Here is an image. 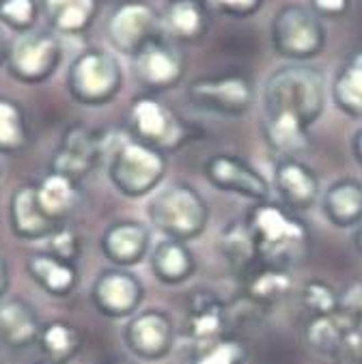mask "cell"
Listing matches in <instances>:
<instances>
[{
  "label": "cell",
  "mask_w": 362,
  "mask_h": 364,
  "mask_svg": "<svg viewBox=\"0 0 362 364\" xmlns=\"http://www.w3.org/2000/svg\"><path fill=\"white\" fill-rule=\"evenodd\" d=\"M246 225L255 237L261 265L292 269L309 255L311 231L307 223L280 203H255Z\"/></svg>",
  "instance_id": "6da1fadb"
},
{
  "label": "cell",
  "mask_w": 362,
  "mask_h": 364,
  "mask_svg": "<svg viewBox=\"0 0 362 364\" xmlns=\"http://www.w3.org/2000/svg\"><path fill=\"white\" fill-rule=\"evenodd\" d=\"M147 218L164 240L188 244L205 233L209 207L196 188L188 183H171L149 200Z\"/></svg>",
  "instance_id": "7a4b0ae2"
},
{
  "label": "cell",
  "mask_w": 362,
  "mask_h": 364,
  "mask_svg": "<svg viewBox=\"0 0 362 364\" xmlns=\"http://www.w3.org/2000/svg\"><path fill=\"white\" fill-rule=\"evenodd\" d=\"M169 171L164 151L140 140H127L108 164L110 183L127 198H142L154 192Z\"/></svg>",
  "instance_id": "3957f363"
},
{
  "label": "cell",
  "mask_w": 362,
  "mask_h": 364,
  "mask_svg": "<svg viewBox=\"0 0 362 364\" xmlns=\"http://www.w3.org/2000/svg\"><path fill=\"white\" fill-rule=\"evenodd\" d=\"M324 110V82L309 69H282L267 82L265 114H289L307 127Z\"/></svg>",
  "instance_id": "277c9868"
},
{
  "label": "cell",
  "mask_w": 362,
  "mask_h": 364,
  "mask_svg": "<svg viewBox=\"0 0 362 364\" xmlns=\"http://www.w3.org/2000/svg\"><path fill=\"white\" fill-rule=\"evenodd\" d=\"M117 63L102 52L82 54L69 71V91L82 104H104L119 91Z\"/></svg>",
  "instance_id": "5b68a950"
},
{
  "label": "cell",
  "mask_w": 362,
  "mask_h": 364,
  "mask_svg": "<svg viewBox=\"0 0 362 364\" xmlns=\"http://www.w3.org/2000/svg\"><path fill=\"white\" fill-rule=\"evenodd\" d=\"M144 298V287L136 274L121 267L104 269L93 287H91V302L93 306L110 319L132 317Z\"/></svg>",
  "instance_id": "8992f818"
},
{
  "label": "cell",
  "mask_w": 362,
  "mask_h": 364,
  "mask_svg": "<svg viewBox=\"0 0 362 364\" xmlns=\"http://www.w3.org/2000/svg\"><path fill=\"white\" fill-rule=\"evenodd\" d=\"M102 158V140L87 125H71L65 129L58 147L50 160V168L71 181L80 183L91 175Z\"/></svg>",
  "instance_id": "52a82bcc"
},
{
  "label": "cell",
  "mask_w": 362,
  "mask_h": 364,
  "mask_svg": "<svg viewBox=\"0 0 362 364\" xmlns=\"http://www.w3.org/2000/svg\"><path fill=\"white\" fill-rule=\"evenodd\" d=\"M205 177L215 188L229 194L244 196L252 203H265L270 200V181L246 160L231 156V154H218L211 156L205 162Z\"/></svg>",
  "instance_id": "ba28073f"
},
{
  "label": "cell",
  "mask_w": 362,
  "mask_h": 364,
  "mask_svg": "<svg viewBox=\"0 0 362 364\" xmlns=\"http://www.w3.org/2000/svg\"><path fill=\"white\" fill-rule=\"evenodd\" d=\"M123 341L132 355L147 362H158L166 358L175 345L173 319L164 311H144L125 323Z\"/></svg>",
  "instance_id": "9c48e42d"
},
{
  "label": "cell",
  "mask_w": 362,
  "mask_h": 364,
  "mask_svg": "<svg viewBox=\"0 0 362 364\" xmlns=\"http://www.w3.org/2000/svg\"><path fill=\"white\" fill-rule=\"evenodd\" d=\"M227 306L211 291H196L188 300L186 315V338L196 349V353L220 343L227 334Z\"/></svg>",
  "instance_id": "30bf717a"
},
{
  "label": "cell",
  "mask_w": 362,
  "mask_h": 364,
  "mask_svg": "<svg viewBox=\"0 0 362 364\" xmlns=\"http://www.w3.org/2000/svg\"><path fill=\"white\" fill-rule=\"evenodd\" d=\"M274 192L289 211H309L321 200L317 175L296 158H280L272 175Z\"/></svg>",
  "instance_id": "8fae6325"
},
{
  "label": "cell",
  "mask_w": 362,
  "mask_h": 364,
  "mask_svg": "<svg viewBox=\"0 0 362 364\" xmlns=\"http://www.w3.org/2000/svg\"><path fill=\"white\" fill-rule=\"evenodd\" d=\"M58 43L43 33L22 35L9 52V69L22 82H43L58 65Z\"/></svg>",
  "instance_id": "7c38bea8"
},
{
  "label": "cell",
  "mask_w": 362,
  "mask_h": 364,
  "mask_svg": "<svg viewBox=\"0 0 362 364\" xmlns=\"http://www.w3.org/2000/svg\"><path fill=\"white\" fill-rule=\"evenodd\" d=\"M102 252L115 267H134L151 255V231L138 220H117L102 235Z\"/></svg>",
  "instance_id": "4fadbf2b"
},
{
  "label": "cell",
  "mask_w": 362,
  "mask_h": 364,
  "mask_svg": "<svg viewBox=\"0 0 362 364\" xmlns=\"http://www.w3.org/2000/svg\"><path fill=\"white\" fill-rule=\"evenodd\" d=\"M9 225L20 240H48L63 229L60 223L52 220L41 209L37 183H24L14 190L9 200Z\"/></svg>",
  "instance_id": "5bb4252c"
},
{
  "label": "cell",
  "mask_w": 362,
  "mask_h": 364,
  "mask_svg": "<svg viewBox=\"0 0 362 364\" xmlns=\"http://www.w3.org/2000/svg\"><path fill=\"white\" fill-rule=\"evenodd\" d=\"M132 127L136 132V140L151 144L160 151L177 147L183 136L171 112L154 100H138L134 104Z\"/></svg>",
  "instance_id": "9a60e30c"
},
{
  "label": "cell",
  "mask_w": 362,
  "mask_h": 364,
  "mask_svg": "<svg viewBox=\"0 0 362 364\" xmlns=\"http://www.w3.org/2000/svg\"><path fill=\"white\" fill-rule=\"evenodd\" d=\"M326 220L339 229H353L362 223V181L343 177L332 181L321 194Z\"/></svg>",
  "instance_id": "2e32d148"
},
{
  "label": "cell",
  "mask_w": 362,
  "mask_h": 364,
  "mask_svg": "<svg viewBox=\"0 0 362 364\" xmlns=\"http://www.w3.org/2000/svg\"><path fill=\"white\" fill-rule=\"evenodd\" d=\"M190 97L198 108L223 114H242L250 106V87L240 78L205 80L192 87Z\"/></svg>",
  "instance_id": "e0dca14e"
},
{
  "label": "cell",
  "mask_w": 362,
  "mask_h": 364,
  "mask_svg": "<svg viewBox=\"0 0 362 364\" xmlns=\"http://www.w3.org/2000/svg\"><path fill=\"white\" fill-rule=\"evenodd\" d=\"M41 328L37 313L24 300L14 298L0 302V343L3 345L24 349L39 341Z\"/></svg>",
  "instance_id": "ac0fdd59"
},
{
  "label": "cell",
  "mask_w": 362,
  "mask_h": 364,
  "mask_svg": "<svg viewBox=\"0 0 362 364\" xmlns=\"http://www.w3.org/2000/svg\"><path fill=\"white\" fill-rule=\"evenodd\" d=\"M149 263L154 276L166 287H177L188 282L196 269L192 250L188 248L186 242H177V240H162L160 244H156V248L149 255Z\"/></svg>",
  "instance_id": "d6986e66"
},
{
  "label": "cell",
  "mask_w": 362,
  "mask_h": 364,
  "mask_svg": "<svg viewBox=\"0 0 362 364\" xmlns=\"http://www.w3.org/2000/svg\"><path fill=\"white\" fill-rule=\"evenodd\" d=\"M31 278L54 298H65L78 284L76 263H67L50 252H35L26 261Z\"/></svg>",
  "instance_id": "ffe728a7"
},
{
  "label": "cell",
  "mask_w": 362,
  "mask_h": 364,
  "mask_svg": "<svg viewBox=\"0 0 362 364\" xmlns=\"http://www.w3.org/2000/svg\"><path fill=\"white\" fill-rule=\"evenodd\" d=\"M294 278L289 269L261 265L244 276V294L255 306H276L292 294Z\"/></svg>",
  "instance_id": "44dd1931"
},
{
  "label": "cell",
  "mask_w": 362,
  "mask_h": 364,
  "mask_svg": "<svg viewBox=\"0 0 362 364\" xmlns=\"http://www.w3.org/2000/svg\"><path fill=\"white\" fill-rule=\"evenodd\" d=\"M37 198L41 209L56 223H65V218L76 209L80 192L78 183L63 175L50 173L46 179L37 183Z\"/></svg>",
  "instance_id": "7402d4cb"
},
{
  "label": "cell",
  "mask_w": 362,
  "mask_h": 364,
  "mask_svg": "<svg viewBox=\"0 0 362 364\" xmlns=\"http://www.w3.org/2000/svg\"><path fill=\"white\" fill-rule=\"evenodd\" d=\"M82 341V332L76 326L67 321H52L41 328L37 343L48 364H67L78 355Z\"/></svg>",
  "instance_id": "603a6c76"
},
{
  "label": "cell",
  "mask_w": 362,
  "mask_h": 364,
  "mask_svg": "<svg viewBox=\"0 0 362 364\" xmlns=\"http://www.w3.org/2000/svg\"><path fill=\"white\" fill-rule=\"evenodd\" d=\"M353 323H360V321H356L353 317H349L343 311L336 315H330V317H313L304 328V341L319 355L334 358L343 343L347 328Z\"/></svg>",
  "instance_id": "cb8c5ba5"
},
{
  "label": "cell",
  "mask_w": 362,
  "mask_h": 364,
  "mask_svg": "<svg viewBox=\"0 0 362 364\" xmlns=\"http://www.w3.org/2000/svg\"><path fill=\"white\" fill-rule=\"evenodd\" d=\"M220 250L233 272L248 274L259 263L257 244L246 223H231L220 237Z\"/></svg>",
  "instance_id": "d4e9b609"
},
{
  "label": "cell",
  "mask_w": 362,
  "mask_h": 364,
  "mask_svg": "<svg viewBox=\"0 0 362 364\" xmlns=\"http://www.w3.org/2000/svg\"><path fill=\"white\" fill-rule=\"evenodd\" d=\"M28 129L24 110L9 97H0V154L11 156L26 147Z\"/></svg>",
  "instance_id": "484cf974"
},
{
  "label": "cell",
  "mask_w": 362,
  "mask_h": 364,
  "mask_svg": "<svg viewBox=\"0 0 362 364\" xmlns=\"http://www.w3.org/2000/svg\"><path fill=\"white\" fill-rule=\"evenodd\" d=\"M341 296L336 294V289L330 287L328 282L324 280H309L302 291H300V302H302V309L313 317H330V315H336L341 313Z\"/></svg>",
  "instance_id": "4316f807"
},
{
  "label": "cell",
  "mask_w": 362,
  "mask_h": 364,
  "mask_svg": "<svg viewBox=\"0 0 362 364\" xmlns=\"http://www.w3.org/2000/svg\"><path fill=\"white\" fill-rule=\"evenodd\" d=\"M149 22H151V14L147 9L140 7V5H132V7L121 9L112 18L110 35L121 48H129L144 33V28L149 26Z\"/></svg>",
  "instance_id": "83f0119b"
},
{
  "label": "cell",
  "mask_w": 362,
  "mask_h": 364,
  "mask_svg": "<svg viewBox=\"0 0 362 364\" xmlns=\"http://www.w3.org/2000/svg\"><path fill=\"white\" fill-rule=\"evenodd\" d=\"M50 20L60 31H78L87 24L93 0H46Z\"/></svg>",
  "instance_id": "f1b7e54d"
},
{
  "label": "cell",
  "mask_w": 362,
  "mask_h": 364,
  "mask_svg": "<svg viewBox=\"0 0 362 364\" xmlns=\"http://www.w3.org/2000/svg\"><path fill=\"white\" fill-rule=\"evenodd\" d=\"M140 76L151 85H169L177 78V60L162 50H147L138 60Z\"/></svg>",
  "instance_id": "f546056e"
},
{
  "label": "cell",
  "mask_w": 362,
  "mask_h": 364,
  "mask_svg": "<svg viewBox=\"0 0 362 364\" xmlns=\"http://www.w3.org/2000/svg\"><path fill=\"white\" fill-rule=\"evenodd\" d=\"M282 39H284V46L292 52L307 54L317 46V31L313 28L307 16H296L284 22Z\"/></svg>",
  "instance_id": "4dcf8cb0"
},
{
  "label": "cell",
  "mask_w": 362,
  "mask_h": 364,
  "mask_svg": "<svg viewBox=\"0 0 362 364\" xmlns=\"http://www.w3.org/2000/svg\"><path fill=\"white\" fill-rule=\"evenodd\" d=\"M336 104L351 117H362V65L349 69L336 82Z\"/></svg>",
  "instance_id": "1f68e13d"
},
{
  "label": "cell",
  "mask_w": 362,
  "mask_h": 364,
  "mask_svg": "<svg viewBox=\"0 0 362 364\" xmlns=\"http://www.w3.org/2000/svg\"><path fill=\"white\" fill-rule=\"evenodd\" d=\"M246 360V349L240 341L235 338H223L220 343H215L207 347L205 351L196 353L194 364H244Z\"/></svg>",
  "instance_id": "d6a6232c"
},
{
  "label": "cell",
  "mask_w": 362,
  "mask_h": 364,
  "mask_svg": "<svg viewBox=\"0 0 362 364\" xmlns=\"http://www.w3.org/2000/svg\"><path fill=\"white\" fill-rule=\"evenodd\" d=\"M80 237L74 231H67V229H58L52 237H48V250L50 255L67 261V263H76L80 257Z\"/></svg>",
  "instance_id": "836d02e7"
},
{
  "label": "cell",
  "mask_w": 362,
  "mask_h": 364,
  "mask_svg": "<svg viewBox=\"0 0 362 364\" xmlns=\"http://www.w3.org/2000/svg\"><path fill=\"white\" fill-rule=\"evenodd\" d=\"M0 16L14 28H28L35 20V3L33 0H3Z\"/></svg>",
  "instance_id": "e575fe53"
},
{
  "label": "cell",
  "mask_w": 362,
  "mask_h": 364,
  "mask_svg": "<svg viewBox=\"0 0 362 364\" xmlns=\"http://www.w3.org/2000/svg\"><path fill=\"white\" fill-rule=\"evenodd\" d=\"M332 360H334V364H362V328H360V323H353L347 328L343 343Z\"/></svg>",
  "instance_id": "d590c367"
},
{
  "label": "cell",
  "mask_w": 362,
  "mask_h": 364,
  "mask_svg": "<svg viewBox=\"0 0 362 364\" xmlns=\"http://www.w3.org/2000/svg\"><path fill=\"white\" fill-rule=\"evenodd\" d=\"M173 24L181 31V33H192L198 24V16L190 5H179L173 11Z\"/></svg>",
  "instance_id": "8d00e7d4"
},
{
  "label": "cell",
  "mask_w": 362,
  "mask_h": 364,
  "mask_svg": "<svg viewBox=\"0 0 362 364\" xmlns=\"http://www.w3.org/2000/svg\"><path fill=\"white\" fill-rule=\"evenodd\" d=\"M341 311L362 323V287L351 289V294L341 300Z\"/></svg>",
  "instance_id": "74e56055"
},
{
  "label": "cell",
  "mask_w": 362,
  "mask_h": 364,
  "mask_svg": "<svg viewBox=\"0 0 362 364\" xmlns=\"http://www.w3.org/2000/svg\"><path fill=\"white\" fill-rule=\"evenodd\" d=\"M7 289H9V263L3 255H0V302H3Z\"/></svg>",
  "instance_id": "f35d334b"
},
{
  "label": "cell",
  "mask_w": 362,
  "mask_h": 364,
  "mask_svg": "<svg viewBox=\"0 0 362 364\" xmlns=\"http://www.w3.org/2000/svg\"><path fill=\"white\" fill-rule=\"evenodd\" d=\"M351 154H353V158H356V162L362 166V129L353 136V140H351Z\"/></svg>",
  "instance_id": "ab89813d"
},
{
  "label": "cell",
  "mask_w": 362,
  "mask_h": 364,
  "mask_svg": "<svg viewBox=\"0 0 362 364\" xmlns=\"http://www.w3.org/2000/svg\"><path fill=\"white\" fill-rule=\"evenodd\" d=\"M353 246H356V250L362 255V223L356 227V235H353Z\"/></svg>",
  "instance_id": "60d3db41"
},
{
  "label": "cell",
  "mask_w": 362,
  "mask_h": 364,
  "mask_svg": "<svg viewBox=\"0 0 362 364\" xmlns=\"http://www.w3.org/2000/svg\"><path fill=\"white\" fill-rule=\"evenodd\" d=\"M319 5L326 9H339L343 5V0H319Z\"/></svg>",
  "instance_id": "b9f144b4"
},
{
  "label": "cell",
  "mask_w": 362,
  "mask_h": 364,
  "mask_svg": "<svg viewBox=\"0 0 362 364\" xmlns=\"http://www.w3.org/2000/svg\"><path fill=\"white\" fill-rule=\"evenodd\" d=\"M5 56H7V52H5V41H3V37H0V65L5 63Z\"/></svg>",
  "instance_id": "7bdbcfd3"
},
{
  "label": "cell",
  "mask_w": 362,
  "mask_h": 364,
  "mask_svg": "<svg viewBox=\"0 0 362 364\" xmlns=\"http://www.w3.org/2000/svg\"><path fill=\"white\" fill-rule=\"evenodd\" d=\"M225 3H229V5H250L252 0H225Z\"/></svg>",
  "instance_id": "ee69618b"
}]
</instances>
